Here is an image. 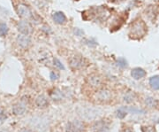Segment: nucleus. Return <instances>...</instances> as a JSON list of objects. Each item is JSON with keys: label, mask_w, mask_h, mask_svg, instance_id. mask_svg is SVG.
I'll use <instances>...</instances> for the list:
<instances>
[{"label": "nucleus", "mask_w": 159, "mask_h": 132, "mask_svg": "<svg viewBox=\"0 0 159 132\" xmlns=\"http://www.w3.org/2000/svg\"><path fill=\"white\" fill-rule=\"evenodd\" d=\"M18 29L23 35H29L30 33H32V27L27 21L25 20H21L18 23Z\"/></svg>", "instance_id": "obj_1"}, {"label": "nucleus", "mask_w": 159, "mask_h": 132, "mask_svg": "<svg viewBox=\"0 0 159 132\" xmlns=\"http://www.w3.org/2000/svg\"><path fill=\"white\" fill-rule=\"evenodd\" d=\"M82 130H83V125L80 121H76L70 122L66 128L67 132H82Z\"/></svg>", "instance_id": "obj_2"}, {"label": "nucleus", "mask_w": 159, "mask_h": 132, "mask_svg": "<svg viewBox=\"0 0 159 132\" xmlns=\"http://www.w3.org/2000/svg\"><path fill=\"white\" fill-rule=\"evenodd\" d=\"M18 13L21 17L26 18V19H31L32 18V13L30 10L24 5H20L18 7Z\"/></svg>", "instance_id": "obj_3"}, {"label": "nucleus", "mask_w": 159, "mask_h": 132, "mask_svg": "<svg viewBox=\"0 0 159 132\" xmlns=\"http://www.w3.org/2000/svg\"><path fill=\"white\" fill-rule=\"evenodd\" d=\"M17 41H18V44L20 45L21 47H26L29 43H30V38L27 35H20L17 37Z\"/></svg>", "instance_id": "obj_4"}, {"label": "nucleus", "mask_w": 159, "mask_h": 132, "mask_svg": "<svg viewBox=\"0 0 159 132\" xmlns=\"http://www.w3.org/2000/svg\"><path fill=\"white\" fill-rule=\"evenodd\" d=\"M131 75H132V76L134 78V79H141V78H142V77H144V76H145L146 73L142 68L136 67V68L132 69Z\"/></svg>", "instance_id": "obj_5"}, {"label": "nucleus", "mask_w": 159, "mask_h": 132, "mask_svg": "<svg viewBox=\"0 0 159 132\" xmlns=\"http://www.w3.org/2000/svg\"><path fill=\"white\" fill-rule=\"evenodd\" d=\"M53 20L59 24H62L66 21V18L64 13H61V12H58V13L53 14Z\"/></svg>", "instance_id": "obj_6"}, {"label": "nucleus", "mask_w": 159, "mask_h": 132, "mask_svg": "<svg viewBox=\"0 0 159 132\" xmlns=\"http://www.w3.org/2000/svg\"><path fill=\"white\" fill-rule=\"evenodd\" d=\"M149 84L151 85L153 89L155 90H159V75L153 76L149 80Z\"/></svg>", "instance_id": "obj_7"}, {"label": "nucleus", "mask_w": 159, "mask_h": 132, "mask_svg": "<svg viewBox=\"0 0 159 132\" xmlns=\"http://www.w3.org/2000/svg\"><path fill=\"white\" fill-rule=\"evenodd\" d=\"M26 110V107L25 106L21 105V104H19L17 106H15L13 107V112L15 113L16 114H22L23 113L25 112Z\"/></svg>", "instance_id": "obj_8"}, {"label": "nucleus", "mask_w": 159, "mask_h": 132, "mask_svg": "<svg viewBox=\"0 0 159 132\" xmlns=\"http://www.w3.org/2000/svg\"><path fill=\"white\" fill-rule=\"evenodd\" d=\"M36 104L40 106V107H44L47 106L48 102H47V99L43 97V96H41L39 97L37 100H36Z\"/></svg>", "instance_id": "obj_9"}, {"label": "nucleus", "mask_w": 159, "mask_h": 132, "mask_svg": "<svg viewBox=\"0 0 159 132\" xmlns=\"http://www.w3.org/2000/svg\"><path fill=\"white\" fill-rule=\"evenodd\" d=\"M8 32V28L5 23H0V36H5Z\"/></svg>", "instance_id": "obj_10"}, {"label": "nucleus", "mask_w": 159, "mask_h": 132, "mask_svg": "<svg viewBox=\"0 0 159 132\" xmlns=\"http://www.w3.org/2000/svg\"><path fill=\"white\" fill-rule=\"evenodd\" d=\"M116 113H117V116H118L119 118H120V119H123V118L126 116V111L125 110V108H124V107H121V108H119V110L116 112Z\"/></svg>", "instance_id": "obj_11"}, {"label": "nucleus", "mask_w": 159, "mask_h": 132, "mask_svg": "<svg viewBox=\"0 0 159 132\" xmlns=\"http://www.w3.org/2000/svg\"><path fill=\"white\" fill-rule=\"evenodd\" d=\"M117 65L120 67H125L126 66V60L124 58H119V60H117Z\"/></svg>", "instance_id": "obj_12"}, {"label": "nucleus", "mask_w": 159, "mask_h": 132, "mask_svg": "<svg viewBox=\"0 0 159 132\" xmlns=\"http://www.w3.org/2000/svg\"><path fill=\"white\" fill-rule=\"evenodd\" d=\"M71 65L73 66H75V67H79L80 66V61L74 58L73 60H71Z\"/></svg>", "instance_id": "obj_13"}, {"label": "nucleus", "mask_w": 159, "mask_h": 132, "mask_svg": "<svg viewBox=\"0 0 159 132\" xmlns=\"http://www.w3.org/2000/svg\"><path fill=\"white\" fill-rule=\"evenodd\" d=\"M54 63H55V66H58V67H59V68H60V69H64V68H65V67H64V66H63V65L61 64V62H60L59 60H57V59L54 60Z\"/></svg>", "instance_id": "obj_14"}, {"label": "nucleus", "mask_w": 159, "mask_h": 132, "mask_svg": "<svg viewBox=\"0 0 159 132\" xmlns=\"http://www.w3.org/2000/svg\"><path fill=\"white\" fill-rule=\"evenodd\" d=\"M146 103H147L148 106H154V104H155V101H154V99H151V98H149V99H147V100H146Z\"/></svg>", "instance_id": "obj_15"}, {"label": "nucleus", "mask_w": 159, "mask_h": 132, "mask_svg": "<svg viewBox=\"0 0 159 132\" xmlns=\"http://www.w3.org/2000/svg\"><path fill=\"white\" fill-rule=\"evenodd\" d=\"M58 77H59V75L57 74H55L54 72L51 73V80L58 79Z\"/></svg>", "instance_id": "obj_16"}, {"label": "nucleus", "mask_w": 159, "mask_h": 132, "mask_svg": "<svg viewBox=\"0 0 159 132\" xmlns=\"http://www.w3.org/2000/svg\"><path fill=\"white\" fill-rule=\"evenodd\" d=\"M124 132H132V131L131 130H125Z\"/></svg>", "instance_id": "obj_17"}, {"label": "nucleus", "mask_w": 159, "mask_h": 132, "mask_svg": "<svg viewBox=\"0 0 159 132\" xmlns=\"http://www.w3.org/2000/svg\"><path fill=\"white\" fill-rule=\"evenodd\" d=\"M21 132H32V131H30V130H22Z\"/></svg>", "instance_id": "obj_18"}]
</instances>
